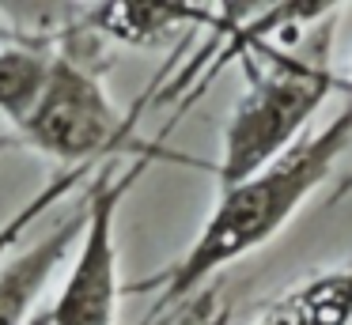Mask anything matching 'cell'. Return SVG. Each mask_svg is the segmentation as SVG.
<instances>
[{
  "label": "cell",
  "mask_w": 352,
  "mask_h": 325,
  "mask_svg": "<svg viewBox=\"0 0 352 325\" xmlns=\"http://www.w3.org/2000/svg\"><path fill=\"white\" fill-rule=\"evenodd\" d=\"M349 148H352V98L318 133L299 136L284 155H276L258 174L243 178L231 189H220V201H216L212 216L205 219L201 234L193 238L182 261L167 272L163 302L186 299L208 276H216L223 265L265 246L303 208L307 197L329 178V170Z\"/></svg>",
  "instance_id": "cell-1"
},
{
  "label": "cell",
  "mask_w": 352,
  "mask_h": 325,
  "mask_svg": "<svg viewBox=\"0 0 352 325\" xmlns=\"http://www.w3.org/2000/svg\"><path fill=\"white\" fill-rule=\"evenodd\" d=\"M337 15L341 8H329L318 23H311L296 49H269L258 60H246V91L223 128L216 166L220 189L239 186L284 155L337 87V76L329 68Z\"/></svg>",
  "instance_id": "cell-2"
},
{
  "label": "cell",
  "mask_w": 352,
  "mask_h": 325,
  "mask_svg": "<svg viewBox=\"0 0 352 325\" xmlns=\"http://www.w3.org/2000/svg\"><path fill=\"white\" fill-rule=\"evenodd\" d=\"M129 121L114 110L99 76L72 53H54L31 113L16 128L19 140L65 166H91L114 148Z\"/></svg>",
  "instance_id": "cell-3"
},
{
  "label": "cell",
  "mask_w": 352,
  "mask_h": 325,
  "mask_svg": "<svg viewBox=\"0 0 352 325\" xmlns=\"http://www.w3.org/2000/svg\"><path fill=\"white\" fill-rule=\"evenodd\" d=\"M152 151L140 155L129 170H118L107 163L95 170L91 189L84 201V231L72 272L65 280L61 295L50 306L54 325H114L118 317V212L137 178L148 170Z\"/></svg>",
  "instance_id": "cell-4"
},
{
  "label": "cell",
  "mask_w": 352,
  "mask_h": 325,
  "mask_svg": "<svg viewBox=\"0 0 352 325\" xmlns=\"http://www.w3.org/2000/svg\"><path fill=\"white\" fill-rule=\"evenodd\" d=\"M80 231H84V208L65 216L46 238L0 261V325H27L42 287L65 265L72 242H80Z\"/></svg>",
  "instance_id": "cell-5"
},
{
  "label": "cell",
  "mask_w": 352,
  "mask_h": 325,
  "mask_svg": "<svg viewBox=\"0 0 352 325\" xmlns=\"http://www.w3.org/2000/svg\"><path fill=\"white\" fill-rule=\"evenodd\" d=\"M84 30L110 34L129 45H152L167 34L175 23L190 19V8H170V4H95L84 8Z\"/></svg>",
  "instance_id": "cell-6"
},
{
  "label": "cell",
  "mask_w": 352,
  "mask_h": 325,
  "mask_svg": "<svg viewBox=\"0 0 352 325\" xmlns=\"http://www.w3.org/2000/svg\"><path fill=\"white\" fill-rule=\"evenodd\" d=\"M54 53L38 42H16L0 49V113L12 125H23V117L31 113L38 87L46 80V68Z\"/></svg>",
  "instance_id": "cell-7"
},
{
  "label": "cell",
  "mask_w": 352,
  "mask_h": 325,
  "mask_svg": "<svg viewBox=\"0 0 352 325\" xmlns=\"http://www.w3.org/2000/svg\"><path fill=\"white\" fill-rule=\"evenodd\" d=\"M280 302L299 325H352V265L307 280Z\"/></svg>",
  "instance_id": "cell-8"
},
{
  "label": "cell",
  "mask_w": 352,
  "mask_h": 325,
  "mask_svg": "<svg viewBox=\"0 0 352 325\" xmlns=\"http://www.w3.org/2000/svg\"><path fill=\"white\" fill-rule=\"evenodd\" d=\"M87 174H95V163H91V166H69V170H61L54 181H50V186H42L38 193H34L31 201L23 204V208L12 212V219H4V223H0V261H4V257H8V249L16 246V242L23 238L27 231H31L34 219H38L46 208H54L61 197H69L72 189H76L80 181L87 178Z\"/></svg>",
  "instance_id": "cell-9"
},
{
  "label": "cell",
  "mask_w": 352,
  "mask_h": 325,
  "mask_svg": "<svg viewBox=\"0 0 352 325\" xmlns=\"http://www.w3.org/2000/svg\"><path fill=\"white\" fill-rule=\"evenodd\" d=\"M258 325H299V322H296V317H292V314H288V310H284V302H276V306H273V310H269V314H265V317H261V322H258Z\"/></svg>",
  "instance_id": "cell-10"
},
{
  "label": "cell",
  "mask_w": 352,
  "mask_h": 325,
  "mask_svg": "<svg viewBox=\"0 0 352 325\" xmlns=\"http://www.w3.org/2000/svg\"><path fill=\"white\" fill-rule=\"evenodd\" d=\"M201 325H231V314H228V306H220V310H212V314L205 317Z\"/></svg>",
  "instance_id": "cell-11"
},
{
  "label": "cell",
  "mask_w": 352,
  "mask_h": 325,
  "mask_svg": "<svg viewBox=\"0 0 352 325\" xmlns=\"http://www.w3.org/2000/svg\"><path fill=\"white\" fill-rule=\"evenodd\" d=\"M27 325H54V317H50V306H42V310H34L31 317H27Z\"/></svg>",
  "instance_id": "cell-12"
},
{
  "label": "cell",
  "mask_w": 352,
  "mask_h": 325,
  "mask_svg": "<svg viewBox=\"0 0 352 325\" xmlns=\"http://www.w3.org/2000/svg\"><path fill=\"white\" fill-rule=\"evenodd\" d=\"M341 193H352V178H349V181H344V186H341Z\"/></svg>",
  "instance_id": "cell-13"
},
{
  "label": "cell",
  "mask_w": 352,
  "mask_h": 325,
  "mask_svg": "<svg viewBox=\"0 0 352 325\" xmlns=\"http://www.w3.org/2000/svg\"><path fill=\"white\" fill-rule=\"evenodd\" d=\"M8 144H12V140H8V136H0V151H4V148H8Z\"/></svg>",
  "instance_id": "cell-14"
}]
</instances>
